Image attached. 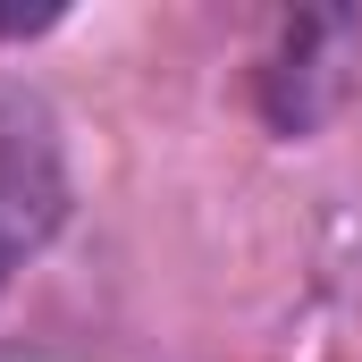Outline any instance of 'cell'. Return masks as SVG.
<instances>
[{
	"label": "cell",
	"mask_w": 362,
	"mask_h": 362,
	"mask_svg": "<svg viewBox=\"0 0 362 362\" xmlns=\"http://www.w3.org/2000/svg\"><path fill=\"white\" fill-rule=\"evenodd\" d=\"M68 219V160H59V118L51 101L17 76H0V286L25 253L51 245Z\"/></svg>",
	"instance_id": "6da1fadb"
},
{
	"label": "cell",
	"mask_w": 362,
	"mask_h": 362,
	"mask_svg": "<svg viewBox=\"0 0 362 362\" xmlns=\"http://www.w3.org/2000/svg\"><path fill=\"white\" fill-rule=\"evenodd\" d=\"M362 68V17L354 8H295L262 59V110L278 135H312Z\"/></svg>",
	"instance_id": "7a4b0ae2"
},
{
	"label": "cell",
	"mask_w": 362,
	"mask_h": 362,
	"mask_svg": "<svg viewBox=\"0 0 362 362\" xmlns=\"http://www.w3.org/2000/svg\"><path fill=\"white\" fill-rule=\"evenodd\" d=\"M59 25V8H0V34H42Z\"/></svg>",
	"instance_id": "3957f363"
}]
</instances>
